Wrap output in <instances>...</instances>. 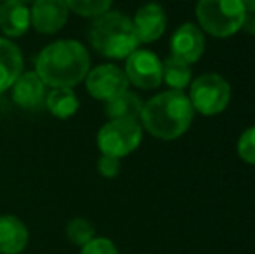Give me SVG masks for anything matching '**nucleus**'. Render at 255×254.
I'll list each match as a JSON object with an SVG mask.
<instances>
[{"label":"nucleus","mask_w":255,"mask_h":254,"mask_svg":"<svg viewBox=\"0 0 255 254\" xmlns=\"http://www.w3.org/2000/svg\"><path fill=\"white\" fill-rule=\"evenodd\" d=\"M35 73L52 89L75 87L89 73L91 56L78 40L63 38L49 44L40 51L35 61Z\"/></svg>","instance_id":"obj_1"},{"label":"nucleus","mask_w":255,"mask_h":254,"mask_svg":"<svg viewBox=\"0 0 255 254\" xmlns=\"http://www.w3.org/2000/svg\"><path fill=\"white\" fill-rule=\"evenodd\" d=\"M195 110L182 91H167L156 94L144 105L141 113L142 126L158 139H177L189 129Z\"/></svg>","instance_id":"obj_2"},{"label":"nucleus","mask_w":255,"mask_h":254,"mask_svg":"<svg viewBox=\"0 0 255 254\" xmlns=\"http://www.w3.org/2000/svg\"><path fill=\"white\" fill-rule=\"evenodd\" d=\"M89 40L94 51L111 59H127L141 44L132 19L117 10H108L94 17L89 30Z\"/></svg>","instance_id":"obj_3"},{"label":"nucleus","mask_w":255,"mask_h":254,"mask_svg":"<svg viewBox=\"0 0 255 254\" xmlns=\"http://www.w3.org/2000/svg\"><path fill=\"white\" fill-rule=\"evenodd\" d=\"M245 5L242 0H200L196 17L200 26L214 37H231L242 30L245 21Z\"/></svg>","instance_id":"obj_4"},{"label":"nucleus","mask_w":255,"mask_h":254,"mask_svg":"<svg viewBox=\"0 0 255 254\" xmlns=\"http://www.w3.org/2000/svg\"><path fill=\"white\" fill-rule=\"evenodd\" d=\"M142 139V127L137 120L118 119L110 120L99 129L98 146L103 155L110 157H127L139 146Z\"/></svg>","instance_id":"obj_5"},{"label":"nucleus","mask_w":255,"mask_h":254,"mask_svg":"<svg viewBox=\"0 0 255 254\" xmlns=\"http://www.w3.org/2000/svg\"><path fill=\"white\" fill-rule=\"evenodd\" d=\"M231 99V87L217 73H205L191 84L189 101L195 112L202 115H217L224 112Z\"/></svg>","instance_id":"obj_6"},{"label":"nucleus","mask_w":255,"mask_h":254,"mask_svg":"<svg viewBox=\"0 0 255 254\" xmlns=\"http://www.w3.org/2000/svg\"><path fill=\"white\" fill-rule=\"evenodd\" d=\"M89 94L94 99L110 103L125 91H128L127 75L115 64H99L94 70H89L85 77Z\"/></svg>","instance_id":"obj_7"},{"label":"nucleus","mask_w":255,"mask_h":254,"mask_svg":"<svg viewBox=\"0 0 255 254\" xmlns=\"http://www.w3.org/2000/svg\"><path fill=\"white\" fill-rule=\"evenodd\" d=\"M125 75H127L128 84H134L135 87L144 89V91L156 89L163 78L161 61L154 52L137 49L127 58Z\"/></svg>","instance_id":"obj_8"},{"label":"nucleus","mask_w":255,"mask_h":254,"mask_svg":"<svg viewBox=\"0 0 255 254\" xmlns=\"http://www.w3.org/2000/svg\"><path fill=\"white\" fill-rule=\"evenodd\" d=\"M68 5L64 0H35L30 10L31 26L44 35H54L66 24Z\"/></svg>","instance_id":"obj_9"},{"label":"nucleus","mask_w":255,"mask_h":254,"mask_svg":"<svg viewBox=\"0 0 255 254\" xmlns=\"http://www.w3.org/2000/svg\"><path fill=\"white\" fill-rule=\"evenodd\" d=\"M205 51V38L198 26L193 23H184L175 30L170 40V56L191 64L202 58Z\"/></svg>","instance_id":"obj_10"},{"label":"nucleus","mask_w":255,"mask_h":254,"mask_svg":"<svg viewBox=\"0 0 255 254\" xmlns=\"http://www.w3.org/2000/svg\"><path fill=\"white\" fill-rule=\"evenodd\" d=\"M12 101L19 108L35 112L45 105V84L35 71H23L10 87Z\"/></svg>","instance_id":"obj_11"},{"label":"nucleus","mask_w":255,"mask_h":254,"mask_svg":"<svg viewBox=\"0 0 255 254\" xmlns=\"http://www.w3.org/2000/svg\"><path fill=\"white\" fill-rule=\"evenodd\" d=\"M134 30L137 35L139 42H154L163 35L165 26H167V16H165V10L160 3H146L141 9L135 12L134 16Z\"/></svg>","instance_id":"obj_12"},{"label":"nucleus","mask_w":255,"mask_h":254,"mask_svg":"<svg viewBox=\"0 0 255 254\" xmlns=\"http://www.w3.org/2000/svg\"><path fill=\"white\" fill-rule=\"evenodd\" d=\"M30 234L19 218L12 214L0 216V254H21L26 249Z\"/></svg>","instance_id":"obj_13"},{"label":"nucleus","mask_w":255,"mask_h":254,"mask_svg":"<svg viewBox=\"0 0 255 254\" xmlns=\"http://www.w3.org/2000/svg\"><path fill=\"white\" fill-rule=\"evenodd\" d=\"M31 24L28 5L16 0H3L0 5V30L7 37H21Z\"/></svg>","instance_id":"obj_14"},{"label":"nucleus","mask_w":255,"mask_h":254,"mask_svg":"<svg viewBox=\"0 0 255 254\" xmlns=\"http://www.w3.org/2000/svg\"><path fill=\"white\" fill-rule=\"evenodd\" d=\"M23 73V54L14 42L0 37V94L12 87Z\"/></svg>","instance_id":"obj_15"},{"label":"nucleus","mask_w":255,"mask_h":254,"mask_svg":"<svg viewBox=\"0 0 255 254\" xmlns=\"http://www.w3.org/2000/svg\"><path fill=\"white\" fill-rule=\"evenodd\" d=\"M142 108H144V103L141 101V98L137 94H134V92L125 91L124 94L115 98L113 101L106 103V108L104 110H106V115L110 117V120H137L141 119Z\"/></svg>","instance_id":"obj_16"},{"label":"nucleus","mask_w":255,"mask_h":254,"mask_svg":"<svg viewBox=\"0 0 255 254\" xmlns=\"http://www.w3.org/2000/svg\"><path fill=\"white\" fill-rule=\"evenodd\" d=\"M45 106L47 110L57 119H70L77 113L80 108V101H78L77 94L73 89L68 87H57L52 89L47 96H45Z\"/></svg>","instance_id":"obj_17"},{"label":"nucleus","mask_w":255,"mask_h":254,"mask_svg":"<svg viewBox=\"0 0 255 254\" xmlns=\"http://www.w3.org/2000/svg\"><path fill=\"white\" fill-rule=\"evenodd\" d=\"M161 73H163V80L167 82V85H170L172 91H182L184 87H188L191 80L189 64L174 56H168L161 63Z\"/></svg>","instance_id":"obj_18"},{"label":"nucleus","mask_w":255,"mask_h":254,"mask_svg":"<svg viewBox=\"0 0 255 254\" xmlns=\"http://www.w3.org/2000/svg\"><path fill=\"white\" fill-rule=\"evenodd\" d=\"M66 237L71 244L84 248L87 242H91L96 237V228L85 218H73L70 223L66 225Z\"/></svg>","instance_id":"obj_19"},{"label":"nucleus","mask_w":255,"mask_h":254,"mask_svg":"<svg viewBox=\"0 0 255 254\" xmlns=\"http://www.w3.org/2000/svg\"><path fill=\"white\" fill-rule=\"evenodd\" d=\"M68 9L82 17H98L108 12L113 0H64Z\"/></svg>","instance_id":"obj_20"},{"label":"nucleus","mask_w":255,"mask_h":254,"mask_svg":"<svg viewBox=\"0 0 255 254\" xmlns=\"http://www.w3.org/2000/svg\"><path fill=\"white\" fill-rule=\"evenodd\" d=\"M238 153L245 162L255 164V126L242 134L238 141Z\"/></svg>","instance_id":"obj_21"},{"label":"nucleus","mask_w":255,"mask_h":254,"mask_svg":"<svg viewBox=\"0 0 255 254\" xmlns=\"http://www.w3.org/2000/svg\"><path fill=\"white\" fill-rule=\"evenodd\" d=\"M80 254H118V249L110 239L94 237L80 249Z\"/></svg>","instance_id":"obj_22"},{"label":"nucleus","mask_w":255,"mask_h":254,"mask_svg":"<svg viewBox=\"0 0 255 254\" xmlns=\"http://www.w3.org/2000/svg\"><path fill=\"white\" fill-rule=\"evenodd\" d=\"M98 171L104 178H115L120 173V159L110 155H103L98 162Z\"/></svg>","instance_id":"obj_23"},{"label":"nucleus","mask_w":255,"mask_h":254,"mask_svg":"<svg viewBox=\"0 0 255 254\" xmlns=\"http://www.w3.org/2000/svg\"><path fill=\"white\" fill-rule=\"evenodd\" d=\"M243 30L250 35H255V14H247L245 21H243Z\"/></svg>","instance_id":"obj_24"},{"label":"nucleus","mask_w":255,"mask_h":254,"mask_svg":"<svg viewBox=\"0 0 255 254\" xmlns=\"http://www.w3.org/2000/svg\"><path fill=\"white\" fill-rule=\"evenodd\" d=\"M243 5H245V10H249L250 14H255V0H242Z\"/></svg>","instance_id":"obj_25"},{"label":"nucleus","mask_w":255,"mask_h":254,"mask_svg":"<svg viewBox=\"0 0 255 254\" xmlns=\"http://www.w3.org/2000/svg\"><path fill=\"white\" fill-rule=\"evenodd\" d=\"M16 2L23 3V5H28V3H33V2H35V0H16Z\"/></svg>","instance_id":"obj_26"},{"label":"nucleus","mask_w":255,"mask_h":254,"mask_svg":"<svg viewBox=\"0 0 255 254\" xmlns=\"http://www.w3.org/2000/svg\"><path fill=\"white\" fill-rule=\"evenodd\" d=\"M0 2H3V0H0Z\"/></svg>","instance_id":"obj_27"}]
</instances>
